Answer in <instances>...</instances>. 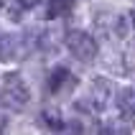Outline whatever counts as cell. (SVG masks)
<instances>
[{"label":"cell","mask_w":135,"mask_h":135,"mask_svg":"<svg viewBox=\"0 0 135 135\" xmlns=\"http://www.w3.org/2000/svg\"><path fill=\"white\" fill-rule=\"evenodd\" d=\"M0 102L8 110H21L31 102V89L26 87L18 74H5L3 76V87H0Z\"/></svg>","instance_id":"cell-1"},{"label":"cell","mask_w":135,"mask_h":135,"mask_svg":"<svg viewBox=\"0 0 135 135\" xmlns=\"http://www.w3.org/2000/svg\"><path fill=\"white\" fill-rule=\"evenodd\" d=\"M64 44L71 51V56L79 59V61H92L97 56V41L89 33H84V31H69Z\"/></svg>","instance_id":"cell-2"},{"label":"cell","mask_w":135,"mask_h":135,"mask_svg":"<svg viewBox=\"0 0 135 135\" xmlns=\"http://www.w3.org/2000/svg\"><path fill=\"white\" fill-rule=\"evenodd\" d=\"M110 94H112V84H110V79L97 76V79L92 82V92H89V105L94 107V112H99V110L110 102Z\"/></svg>","instance_id":"cell-3"},{"label":"cell","mask_w":135,"mask_h":135,"mask_svg":"<svg viewBox=\"0 0 135 135\" xmlns=\"http://www.w3.org/2000/svg\"><path fill=\"white\" fill-rule=\"evenodd\" d=\"M18 54H21V36H13V33L0 36V61L18 59Z\"/></svg>","instance_id":"cell-4"},{"label":"cell","mask_w":135,"mask_h":135,"mask_svg":"<svg viewBox=\"0 0 135 135\" xmlns=\"http://www.w3.org/2000/svg\"><path fill=\"white\" fill-rule=\"evenodd\" d=\"M117 110L122 117H135V89L125 87L117 92Z\"/></svg>","instance_id":"cell-5"},{"label":"cell","mask_w":135,"mask_h":135,"mask_svg":"<svg viewBox=\"0 0 135 135\" xmlns=\"http://www.w3.org/2000/svg\"><path fill=\"white\" fill-rule=\"evenodd\" d=\"M66 82H74V79H71V74H69V69L56 66V69H54V74L49 76V89L56 94V92L64 89V84H66Z\"/></svg>","instance_id":"cell-6"},{"label":"cell","mask_w":135,"mask_h":135,"mask_svg":"<svg viewBox=\"0 0 135 135\" xmlns=\"http://www.w3.org/2000/svg\"><path fill=\"white\" fill-rule=\"evenodd\" d=\"M74 8V0H49V10L46 15L49 18H56V15H64Z\"/></svg>","instance_id":"cell-7"},{"label":"cell","mask_w":135,"mask_h":135,"mask_svg":"<svg viewBox=\"0 0 135 135\" xmlns=\"http://www.w3.org/2000/svg\"><path fill=\"white\" fill-rule=\"evenodd\" d=\"M41 0H18V5L21 8H33V5H38Z\"/></svg>","instance_id":"cell-8"},{"label":"cell","mask_w":135,"mask_h":135,"mask_svg":"<svg viewBox=\"0 0 135 135\" xmlns=\"http://www.w3.org/2000/svg\"><path fill=\"white\" fill-rule=\"evenodd\" d=\"M130 21H133V23H135V10H133V13H130Z\"/></svg>","instance_id":"cell-9"},{"label":"cell","mask_w":135,"mask_h":135,"mask_svg":"<svg viewBox=\"0 0 135 135\" xmlns=\"http://www.w3.org/2000/svg\"><path fill=\"white\" fill-rule=\"evenodd\" d=\"M0 5H3V0H0Z\"/></svg>","instance_id":"cell-10"}]
</instances>
